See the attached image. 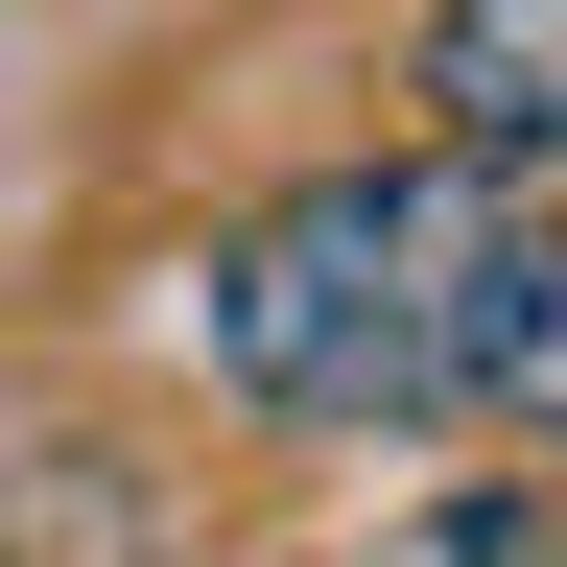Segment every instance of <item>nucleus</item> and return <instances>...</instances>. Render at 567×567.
I'll list each match as a JSON object with an SVG mask.
<instances>
[{"instance_id": "nucleus-1", "label": "nucleus", "mask_w": 567, "mask_h": 567, "mask_svg": "<svg viewBox=\"0 0 567 567\" xmlns=\"http://www.w3.org/2000/svg\"><path fill=\"white\" fill-rule=\"evenodd\" d=\"M496 189H520V166H473V142H354V166L260 189L237 237L189 260V354H213V402L308 425V450H402V425H450Z\"/></svg>"}, {"instance_id": "nucleus-2", "label": "nucleus", "mask_w": 567, "mask_h": 567, "mask_svg": "<svg viewBox=\"0 0 567 567\" xmlns=\"http://www.w3.org/2000/svg\"><path fill=\"white\" fill-rule=\"evenodd\" d=\"M450 425H496V450H567V189H496V260H473Z\"/></svg>"}, {"instance_id": "nucleus-3", "label": "nucleus", "mask_w": 567, "mask_h": 567, "mask_svg": "<svg viewBox=\"0 0 567 567\" xmlns=\"http://www.w3.org/2000/svg\"><path fill=\"white\" fill-rule=\"evenodd\" d=\"M402 95H425V142H473V166H567V0H425Z\"/></svg>"}, {"instance_id": "nucleus-4", "label": "nucleus", "mask_w": 567, "mask_h": 567, "mask_svg": "<svg viewBox=\"0 0 567 567\" xmlns=\"http://www.w3.org/2000/svg\"><path fill=\"white\" fill-rule=\"evenodd\" d=\"M520 567H567V520H544V544H520Z\"/></svg>"}]
</instances>
